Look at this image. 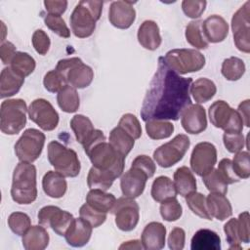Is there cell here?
<instances>
[{
	"instance_id": "obj_1",
	"label": "cell",
	"mask_w": 250,
	"mask_h": 250,
	"mask_svg": "<svg viewBox=\"0 0 250 250\" xmlns=\"http://www.w3.org/2000/svg\"><path fill=\"white\" fill-rule=\"evenodd\" d=\"M190 77H182L171 69L163 57L158 59L157 69L141 107V117L149 120H178L186 107L191 104Z\"/></svg>"
},
{
	"instance_id": "obj_2",
	"label": "cell",
	"mask_w": 250,
	"mask_h": 250,
	"mask_svg": "<svg viewBox=\"0 0 250 250\" xmlns=\"http://www.w3.org/2000/svg\"><path fill=\"white\" fill-rule=\"evenodd\" d=\"M12 199L18 204H31L37 198L36 167L28 162H20L13 172Z\"/></svg>"
},
{
	"instance_id": "obj_3",
	"label": "cell",
	"mask_w": 250,
	"mask_h": 250,
	"mask_svg": "<svg viewBox=\"0 0 250 250\" xmlns=\"http://www.w3.org/2000/svg\"><path fill=\"white\" fill-rule=\"evenodd\" d=\"M102 10V1H79L69 19L73 34L78 38H87L91 36L95 31L96 22L101 18Z\"/></svg>"
},
{
	"instance_id": "obj_4",
	"label": "cell",
	"mask_w": 250,
	"mask_h": 250,
	"mask_svg": "<svg viewBox=\"0 0 250 250\" xmlns=\"http://www.w3.org/2000/svg\"><path fill=\"white\" fill-rule=\"evenodd\" d=\"M85 153L88 155L94 167L111 172L116 178L122 175L125 157L117 152L105 140L95 144Z\"/></svg>"
},
{
	"instance_id": "obj_5",
	"label": "cell",
	"mask_w": 250,
	"mask_h": 250,
	"mask_svg": "<svg viewBox=\"0 0 250 250\" xmlns=\"http://www.w3.org/2000/svg\"><path fill=\"white\" fill-rule=\"evenodd\" d=\"M26 103L21 99H8L0 107V129L6 135L19 134L26 124Z\"/></svg>"
},
{
	"instance_id": "obj_6",
	"label": "cell",
	"mask_w": 250,
	"mask_h": 250,
	"mask_svg": "<svg viewBox=\"0 0 250 250\" xmlns=\"http://www.w3.org/2000/svg\"><path fill=\"white\" fill-rule=\"evenodd\" d=\"M48 160L64 177L74 178L80 173L81 165L77 153L57 141L48 144Z\"/></svg>"
},
{
	"instance_id": "obj_7",
	"label": "cell",
	"mask_w": 250,
	"mask_h": 250,
	"mask_svg": "<svg viewBox=\"0 0 250 250\" xmlns=\"http://www.w3.org/2000/svg\"><path fill=\"white\" fill-rule=\"evenodd\" d=\"M163 59L178 74L196 72L205 65V57L195 49H173L168 51Z\"/></svg>"
},
{
	"instance_id": "obj_8",
	"label": "cell",
	"mask_w": 250,
	"mask_h": 250,
	"mask_svg": "<svg viewBox=\"0 0 250 250\" xmlns=\"http://www.w3.org/2000/svg\"><path fill=\"white\" fill-rule=\"evenodd\" d=\"M55 69L60 71L64 76L67 84L75 89L88 87L94 78L92 67L76 57L60 60Z\"/></svg>"
},
{
	"instance_id": "obj_9",
	"label": "cell",
	"mask_w": 250,
	"mask_h": 250,
	"mask_svg": "<svg viewBox=\"0 0 250 250\" xmlns=\"http://www.w3.org/2000/svg\"><path fill=\"white\" fill-rule=\"evenodd\" d=\"M209 119L216 128L225 133H242L243 121L237 110L225 101H216L209 106Z\"/></svg>"
},
{
	"instance_id": "obj_10",
	"label": "cell",
	"mask_w": 250,
	"mask_h": 250,
	"mask_svg": "<svg viewBox=\"0 0 250 250\" xmlns=\"http://www.w3.org/2000/svg\"><path fill=\"white\" fill-rule=\"evenodd\" d=\"M189 146L188 137L185 134H179L168 143L158 146L153 152V159L162 168L172 167L183 159Z\"/></svg>"
},
{
	"instance_id": "obj_11",
	"label": "cell",
	"mask_w": 250,
	"mask_h": 250,
	"mask_svg": "<svg viewBox=\"0 0 250 250\" xmlns=\"http://www.w3.org/2000/svg\"><path fill=\"white\" fill-rule=\"evenodd\" d=\"M46 137L41 131L26 129L15 144V153L21 162H34L40 155L45 145Z\"/></svg>"
},
{
	"instance_id": "obj_12",
	"label": "cell",
	"mask_w": 250,
	"mask_h": 250,
	"mask_svg": "<svg viewBox=\"0 0 250 250\" xmlns=\"http://www.w3.org/2000/svg\"><path fill=\"white\" fill-rule=\"evenodd\" d=\"M111 213L115 217L116 227L123 231L133 230L139 223L140 207L133 198L123 196L116 199Z\"/></svg>"
},
{
	"instance_id": "obj_13",
	"label": "cell",
	"mask_w": 250,
	"mask_h": 250,
	"mask_svg": "<svg viewBox=\"0 0 250 250\" xmlns=\"http://www.w3.org/2000/svg\"><path fill=\"white\" fill-rule=\"evenodd\" d=\"M250 2L246 1L232 16L231 29L233 41L236 48L248 54L250 52V35H249V15Z\"/></svg>"
},
{
	"instance_id": "obj_14",
	"label": "cell",
	"mask_w": 250,
	"mask_h": 250,
	"mask_svg": "<svg viewBox=\"0 0 250 250\" xmlns=\"http://www.w3.org/2000/svg\"><path fill=\"white\" fill-rule=\"evenodd\" d=\"M38 223L44 228H51L58 235L64 236L67 229L73 221V216L58 206L48 205L38 212Z\"/></svg>"
},
{
	"instance_id": "obj_15",
	"label": "cell",
	"mask_w": 250,
	"mask_h": 250,
	"mask_svg": "<svg viewBox=\"0 0 250 250\" xmlns=\"http://www.w3.org/2000/svg\"><path fill=\"white\" fill-rule=\"evenodd\" d=\"M217 162V148L208 142L195 145L190 155V168L198 176L203 177L214 169Z\"/></svg>"
},
{
	"instance_id": "obj_16",
	"label": "cell",
	"mask_w": 250,
	"mask_h": 250,
	"mask_svg": "<svg viewBox=\"0 0 250 250\" xmlns=\"http://www.w3.org/2000/svg\"><path fill=\"white\" fill-rule=\"evenodd\" d=\"M28 116L44 131H52L59 124V113L45 99H36L29 104Z\"/></svg>"
},
{
	"instance_id": "obj_17",
	"label": "cell",
	"mask_w": 250,
	"mask_h": 250,
	"mask_svg": "<svg viewBox=\"0 0 250 250\" xmlns=\"http://www.w3.org/2000/svg\"><path fill=\"white\" fill-rule=\"evenodd\" d=\"M148 176L141 169L131 166L120 179V188L122 194L129 198L139 197L145 190Z\"/></svg>"
},
{
	"instance_id": "obj_18",
	"label": "cell",
	"mask_w": 250,
	"mask_h": 250,
	"mask_svg": "<svg viewBox=\"0 0 250 250\" xmlns=\"http://www.w3.org/2000/svg\"><path fill=\"white\" fill-rule=\"evenodd\" d=\"M133 4L129 1H113L108 10L109 22L119 29L129 28L136 19Z\"/></svg>"
},
{
	"instance_id": "obj_19",
	"label": "cell",
	"mask_w": 250,
	"mask_h": 250,
	"mask_svg": "<svg viewBox=\"0 0 250 250\" xmlns=\"http://www.w3.org/2000/svg\"><path fill=\"white\" fill-rule=\"evenodd\" d=\"M181 124L189 134L202 133L207 128L206 111L200 104H190L181 114Z\"/></svg>"
},
{
	"instance_id": "obj_20",
	"label": "cell",
	"mask_w": 250,
	"mask_h": 250,
	"mask_svg": "<svg viewBox=\"0 0 250 250\" xmlns=\"http://www.w3.org/2000/svg\"><path fill=\"white\" fill-rule=\"evenodd\" d=\"M202 31L208 43H219L227 38L229 24L223 17L212 15L202 21Z\"/></svg>"
},
{
	"instance_id": "obj_21",
	"label": "cell",
	"mask_w": 250,
	"mask_h": 250,
	"mask_svg": "<svg viewBox=\"0 0 250 250\" xmlns=\"http://www.w3.org/2000/svg\"><path fill=\"white\" fill-rule=\"evenodd\" d=\"M92 230L93 227L80 217L73 219L64 234V237L68 245L72 247H82L89 242Z\"/></svg>"
},
{
	"instance_id": "obj_22",
	"label": "cell",
	"mask_w": 250,
	"mask_h": 250,
	"mask_svg": "<svg viewBox=\"0 0 250 250\" xmlns=\"http://www.w3.org/2000/svg\"><path fill=\"white\" fill-rule=\"evenodd\" d=\"M166 228L159 222L148 223L141 236V242L146 250H159L165 245Z\"/></svg>"
},
{
	"instance_id": "obj_23",
	"label": "cell",
	"mask_w": 250,
	"mask_h": 250,
	"mask_svg": "<svg viewBox=\"0 0 250 250\" xmlns=\"http://www.w3.org/2000/svg\"><path fill=\"white\" fill-rule=\"evenodd\" d=\"M138 41L146 50L154 51L161 44V35L157 23L153 21H145L138 30Z\"/></svg>"
},
{
	"instance_id": "obj_24",
	"label": "cell",
	"mask_w": 250,
	"mask_h": 250,
	"mask_svg": "<svg viewBox=\"0 0 250 250\" xmlns=\"http://www.w3.org/2000/svg\"><path fill=\"white\" fill-rule=\"evenodd\" d=\"M207 209L212 216L219 221H224L232 215V207L225 194L210 192L206 197Z\"/></svg>"
},
{
	"instance_id": "obj_25",
	"label": "cell",
	"mask_w": 250,
	"mask_h": 250,
	"mask_svg": "<svg viewBox=\"0 0 250 250\" xmlns=\"http://www.w3.org/2000/svg\"><path fill=\"white\" fill-rule=\"evenodd\" d=\"M50 236L43 226H31L22 235L21 242L25 250H43L49 244Z\"/></svg>"
},
{
	"instance_id": "obj_26",
	"label": "cell",
	"mask_w": 250,
	"mask_h": 250,
	"mask_svg": "<svg viewBox=\"0 0 250 250\" xmlns=\"http://www.w3.org/2000/svg\"><path fill=\"white\" fill-rule=\"evenodd\" d=\"M42 188L44 192L52 198L62 197L67 189L65 177L55 171H48L42 179Z\"/></svg>"
},
{
	"instance_id": "obj_27",
	"label": "cell",
	"mask_w": 250,
	"mask_h": 250,
	"mask_svg": "<svg viewBox=\"0 0 250 250\" xmlns=\"http://www.w3.org/2000/svg\"><path fill=\"white\" fill-rule=\"evenodd\" d=\"M24 78L16 73L10 66L2 69L0 74V97L9 98L16 95L21 88Z\"/></svg>"
},
{
	"instance_id": "obj_28",
	"label": "cell",
	"mask_w": 250,
	"mask_h": 250,
	"mask_svg": "<svg viewBox=\"0 0 250 250\" xmlns=\"http://www.w3.org/2000/svg\"><path fill=\"white\" fill-rule=\"evenodd\" d=\"M190 248L192 250H220L221 238L214 230L201 229L193 234Z\"/></svg>"
},
{
	"instance_id": "obj_29",
	"label": "cell",
	"mask_w": 250,
	"mask_h": 250,
	"mask_svg": "<svg viewBox=\"0 0 250 250\" xmlns=\"http://www.w3.org/2000/svg\"><path fill=\"white\" fill-rule=\"evenodd\" d=\"M174 185L177 193L186 197L188 194L196 191V179L187 166L179 167L174 173Z\"/></svg>"
},
{
	"instance_id": "obj_30",
	"label": "cell",
	"mask_w": 250,
	"mask_h": 250,
	"mask_svg": "<svg viewBox=\"0 0 250 250\" xmlns=\"http://www.w3.org/2000/svg\"><path fill=\"white\" fill-rule=\"evenodd\" d=\"M115 202L116 198L112 193H107L102 189H91L86 196V203L88 205L100 212L106 214L111 212Z\"/></svg>"
},
{
	"instance_id": "obj_31",
	"label": "cell",
	"mask_w": 250,
	"mask_h": 250,
	"mask_svg": "<svg viewBox=\"0 0 250 250\" xmlns=\"http://www.w3.org/2000/svg\"><path fill=\"white\" fill-rule=\"evenodd\" d=\"M150 193L156 202H162L166 199L176 197L178 194L174 182L166 176H159L153 181Z\"/></svg>"
},
{
	"instance_id": "obj_32",
	"label": "cell",
	"mask_w": 250,
	"mask_h": 250,
	"mask_svg": "<svg viewBox=\"0 0 250 250\" xmlns=\"http://www.w3.org/2000/svg\"><path fill=\"white\" fill-rule=\"evenodd\" d=\"M189 91L194 101L198 104H202L207 103L215 96L217 92V87L212 80L205 77H201L196 79L190 85Z\"/></svg>"
},
{
	"instance_id": "obj_33",
	"label": "cell",
	"mask_w": 250,
	"mask_h": 250,
	"mask_svg": "<svg viewBox=\"0 0 250 250\" xmlns=\"http://www.w3.org/2000/svg\"><path fill=\"white\" fill-rule=\"evenodd\" d=\"M108 143L117 152H119L122 156L126 157L133 148L135 145V140L119 126H116L109 133Z\"/></svg>"
},
{
	"instance_id": "obj_34",
	"label": "cell",
	"mask_w": 250,
	"mask_h": 250,
	"mask_svg": "<svg viewBox=\"0 0 250 250\" xmlns=\"http://www.w3.org/2000/svg\"><path fill=\"white\" fill-rule=\"evenodd\" d=\"M57 102L60 108L67 113L77 111L80 105V99L76 89L68 84L58 93Z\"/></svg>"
},
{
	"instance_id": "obj_35",
	"label": "cell",
	"mask_w": 250,
	"mask_h": 250,
	"mask_svg": "<svg viewBox=\"0 0 250 250\" xmlns=\"http://www.w3.org/2000/svg\"><path fill=\"white\" fill-rule=\"evenodd\" d=\"M115 179L116 177L111 172L100 170L92 166L87 176V185L91 189L97 188L106 191L112 186Z\"/></svg>"
},
{
	"instance_id": "obj_36",
	"label": "cell",
	"mask_w": 250,
	"mask_h": 250,
	"mask_svg": "<svg viewBox=\"0 0 250 250\" xmlns=\"http://www.w3.org/2000/svg\"><path fill=\"white\" fill-rule=\"evenodd\" d=\"M70 128L75 135L76 141L81 145L88 141L95 131L94 125L90 118L82 114H76L71 118Z\"/></svg>"
},
{
	"instance_id": "obj_37",
	"label": "cell",
	"mask_w": 250,
	"mask_h": 250,
	"mask_svg": "<svg viewBox=\"0 0 250 250\" xmlns=\"http://www.w3.org/2000/svg\"><path fill=\"white\" fill-rule=\"evenodd\" d=\"M35 66V60L25 52H17L10 62V67L23 78L30 75L34 71Z\"/></svg>"
},
{
	"instance_id": "obj_38",
	"label": "cell",
	"mask_w": 250,
	"mask_h": 250,
	"mask_svg": "<svg viewBox=\"0 0 250 250\" xmlns=\"http://www.w3.org/2000/svg\"><path fill=\"white\" fill-rule=\"evenodd\" d=\"M202 21L201 20L191 21L186 27V39L189 45L196 49H206L209 44L202 31Z\"/></svg>"
},
{
	"instance_id": "obj_39",
	"label": "cell",
	"mask_w": 250,
	"mask_h": 250,
	"mask_svg": "<svg viewBox=\"0 0 250 250\" xmlns=\"http://www.w3.org/2000/svg\"><path fill=\"white\" fill-rule=\"evenodd\" d=\"M221 72L227 80L236 81L245 73V63L237 57L228 58L222 63Z\"/></svg>"
},
{
	"instance_id": "obj_40",
	"label": "cell",
	"mask_w": 250,
	"mask_h": 250,
	"mask_svg": "<svg viewBox=\"0 0 250 250\" xmlns=\"http://www.w3.org/2000/svg\"><path fill=\"white\" fill-rule=\"evenodd\" d=\"M147 136L152 140L169 138L174 132V125L166 120H149L146 123Z\"/></svg>"
},
{
	"instance_id": "obj_41",
	"label": "cell",
	"mask_w": 250,
	"mask_h": 250,
	"mask_svg": "<svg viewBox=\"0 0 250 250\" xmlns=\"http://www.w3.org/2000/svg\"><path fill=\"white\" fill-rule=\"evenodd\" d=\"M186 202L188 206L189 210L196 216L206 219V220H212V216L210 215L207 204H206V197L200 193L193 191L186 196Z\"/></svg>"
},
{
	"instance_id": "obj_42",
	"label": "cell",
	"mask_w": 250,
	"mask_h": 250,
	"mask_svg": "<svg viewBox=\"0 0 250 250\" xmlns=\"http://www.w3.org/2000/svg\"><path fill=\"white\" fill-rule=\"evenodd\" d=\"M8 226L15 234L22 236L31 227V221L25 213L13 212L8 218Z\"/></svg>"
},
{
	"instance_id": "obj_43",
	"label": "cell",
	"mask_w": 250,
	"mask_h": 250,
	"mask_svg": "<svg viewBox=\"0 0 250 250\" xmlns=\"http://www.w3.org/2000/svg\"><path fill=\"white\" fill-rule=\"evenodd\" d=\"M160 215L163 220L167 222H174L181 218L183 214L182 205L179 203L176 197L166 199L161 202L160 205Z\"/></svg>"
},
{
	"instance_id": "obj_44",
	"label": "cell",
	"mask_w": 250,
	"mask_h": 250,
	"mask_svg": "<svg viewBox=\"0 0 250 250\" xmlns=\"http://www.w3.org/2000/svg\"><path fill=\"white\" fill-rule=\"evenodd\" d=\"M202 178H203V183L206 188L210 192L221 193V194H226L228 192V185L220 176L217 169H213Z\"/></svg>"
},
{
	"instance_id": "obj_45",
	"label": "cell",
	"mask_w": 250,
	"mask_h": 250,
	"mask_svg": "<svg viewBox=\"0 0 250 250\" xmlns=\"http://www.w3.org/2000/svg\"><path fill=\"white\" fill-rule=\"evenodd\" d=\"M43 85L48 92L59 93L65 85H67V82L64 76L60 71H58L57 69H53L45 74L43 79Z\"/></svg>"
},
{
	"instance_id": "obj_46",
	"label": "cell",
	"mask_w": 250,
	"mask_h": 250,
	"mask_svg": "<svg viewBox=\"0 0 250 250\" xmlns=\"http://www.w3.org/2000/svg\"><path fill=\"white\" fill-rule=\"evenodd\" d=\"M232 168L239 179H248L250 177V164L249 152L239 151L236 152L231 161Z\"/></svg>"
},
{
	"instance_id": "obj_47",
	"label": "cell",
	"mask_w": 250,
	"mask_h": 250,
	"mask_svg": "<svg viewBox=\"0 0 250 250\" xmlns=\"http://www.w3.org/2000/svg\"><path fill=\"white\" fill-rule=\"evenodd\" d=\"M44 22L49 29L60 37L68 38L70 36V30L61 16L48 14L44 18Z\"/></svg>"
},
{
	"instance_id": "obj_48",
	"label": "cell",
	"mask_w": 250,
	"mask_h": 250,
	"mask_svg": "<svg viewBox=\"0 0 250 250\" xmlns=\"http://www.w3.org/2000/svg\"><path fill=\"white\" fill-rule=\"evenodd\" d=\"M117 126L128 133L134 140H137L142 136V127L140 121L132 113H126L122 115Z\"/></svg>"
},
{
	"instance_id": "obj_49",
	"label": "cell",
	"mask_w": 250,
	"mask_h": 250,
	"mask_svg": "<svg viewBox=\"0 0 250 250\" xmlns=\"http://www.w3.org/2000/svg\"><path fill=\"white\" fill-rule=\"evenodd\" d=\"M79 215L82 219L87 221L93 228H98L106 220V213L100 212L92 208L87 203L83 204L79 209Z\"/></svg>"
},
{
	"instance_id": "obj_50",
	"label": "cell",
	"mask_w": 250,
	"mask_h": 250,
	"mask_svg": "<svg viewBox=\"0 0 250 250\" xmlns=\"http://www.w3.org/2000/svg\"><path fill=\"white\" fill-rule=\"evenodd\" d=\"M223 142L225 147L230 153L241 151L245 145V139L242 133H224Z\"/></svg>"
},
{
	"instance_id": "obj_51",
	"label": "cell",
	"mask_w": 250,
	"mask_h": 250,
	"mask_svg": "<svg viewBox=\"0 0 250 250\" xmlns=\"http://www.w3.org/2000/svg\"><path fill=\"white\" fill-rule=\"evenodd\" d=\"M224 231L226 233L227 241L229 244V249H241V242L239 240L237 229V219H229L224 226Z\"/></svg>"
},
{
	"instance_id": "obj_52",
	"label": "cell",
	"mask_w": 250,
	"mask_h": 250,
	"mask_svg": "<svg viewBox=\"0 0 250 250\" xmlns=\"http://www.w3.org/2000/svg\"><path fill=\"white\" fill-rule=\"evenodd\" d=\"M207 2L206 1H192L184 0L182 2V9L185 15L190 19H198L205 11Z\"/></svg>"
},
{
	"instance_id": "obj_53",
	"label": "cell",
	"mask_w": 250,
	"mask_h": 250,
	"mask_svg": "<svg viewBox=\"0 0 250 250\" xmlns=\"http://www.w3.org/2000/svg\"><path fill=\"white\" fill-rule=\"evenodd\" d=\"M217 170L227 185L238 183L240 181V179L237 177V175L233 171L231 160L229 158L222 159L218 164Z\"/></svg>"
},
{
	"instance_id": "obj_54",
	"label": "cell",
	"mask_w": 250,
	"mask_h": 250,
	"mask_svg": "<svg viewBox=\"0 0 250 250\" xmlns=\"http://www.w3.org/2000/svg\"><path fill=\"white\" fill-rule=\"evenodd\" d=\"M31 41H32L33 48L39 55L44 56L47 54V52L50 49L51 41H50L49 36L47 35V33L44 30H42V29L35 30L32 34Z\"/></svg>"
},
{
	"instance_id": "obj_55",
	"label": "cell",
	"mask_w": 250,
	"mask_h": 250,
	"mask_svg": "<svg viewBox=\"0 0 250 250\" xmlns=\"http://www.w3.org/2000/svg\"><path fill=\"white\" fill-rule=\"evenodd\" d=\"M144 171L148 178H151L156 170V166L154 161L147 155H138L132 162V165Z\"/></svg>"
},
{
	"instance_id": "obj_56",
	"label": "cell",
	"mask_w": 250,
	"mask_h": 250,
	"mask_svg": "<svg viewBox=\"0 0 250 250\" xmlns=\"http://www.w3.org/2000/svg\"><path fill=\"white\" fill-rule=\"evenodd\" d=\"M237 229L240 242L249 243L250 229H249V213L247 211L239 214L237 218Z\"/></svg>"
},
{
	"instance_id": "obj_57",
	"label": "cell",
	"mask_w": 250,
	"mask_h": 250,
	"mask_svg": "<svg viewBox=\"0 0 250 250\" xmlns=\"http://www.w3.org/2000/svg\"><path fill=\"white\" fill-rule=\"evenodd\" d=\"M186 232L182 228H174L168 236V246L172 250H182L185 247Z\"/></svg>"
},
{
	"instance_id": "obj_58",
	"label": "cell",
	"mask_w": 250,
	"mask_h": 250,
	"mask_svg": "<svg viewBox=\"0 0 250 250\" xmlns=\"http://www.w3.org/2000/svg\"><path fill=\"white\" fill-rule=\"evenodd\" d=\"M16 53H17L16 47L12 42L6 41V42H3L1 44V46H0V57H1V61L4 64H9Z\"/></svg>"
},
{
	"instance_id": "obj_59",
	"label": "cell",
	"mask_w": 250,
	"mask_h": 250,
	"mask_svg": "<svg viewBox=\"0 0 250 250\" xmlns=\"http://www.w3.org/2000/svg\"><path fill=\"white\" fill-rule=\"evenodd\" d=\"M44 6L47 12L51 15L61 16L62 15L67 8V1H44Z\"/></svg>"
},
{
	"instance_id": "obj_60",
	"label": "cell",
	"mask_w": 250,
	"mask_h": 250,
	"mask_svg": "<svg viewBox=\"0 0 250 250\" xmlns=\"http://www.w3.org/2000/svg\"><path fill=\"white\" fill-rule=\"evenodd\" d=\"M250 101L249 100H245L243 102H241L238 105V108H237V111L238 113L240 114L241 118H242V121H243V124L246 126V127H249L250 126V123H249V112H250Z\"/></svg>"
},
{
	"instance_id": "obj_61",
	"label": "cell",
	"mask_w": 250,
	"mask_h": 250,
	"mask_svg": "<svg viewBox=\"0 0 250 250\" xmlns=\"http://www.w3.org/2000/svg\"><path fill=\"white\" fill-rule=\"evenodd\" d=\"M144 248L141 241L139 240H129L122 243L119 246V249H142Z\"/></svg>"
}]
</instances>
